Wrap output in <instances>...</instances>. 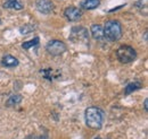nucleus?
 <instances>
[{"mask_svg":"<svg viewBox=\"0 0 148 139\" xmlns=\"http://www.w3.org/2000/svg\"><path fill=\"white\" fill-rule=\"evenodd\" d=\"M90 32L91 35L95 40L97 41H103L105 38V35H104V27L100 25V24H93L90 27Z\"/></svg>","mask_w":148,"mask_h":139,"instance_id":"8","label":"nucleus"},{"mask_svg":"<svg viewBox=\"0 0 148 139\" xmlns=\"http://www.w3.org/2000/svg\"><path fill=\"white\" fill-rule=\"evenodd\" d=\"M95 139H103V138H100V137H96Z\"/></svg>","mask_w":148,"mask_h":139,"instance_id":"19","label":"nucleus"},{"mask_svg":"<svg viewBox=\"0 0 148 139\" xmlns=\"http://www.w3.org/2000/svg\"><path fill=\"white\" fill-rule=\"evenodd\" d=\"M64 15L70 22H76L82 17V11L76 7H67L64 10Z\"/></svg>","mask_w":148,"mask_h":139,"instance_id":"7","label":"nucleus"},{"mask_svg":"<svg viewBox=\"0 0 148 139\" xmlns=\"http://www.w3.org/2000/svg\"><path fill=\"white\" fill-rule=\"evenodd\" d=\"M147 103H148V100H147V99H146V100H145V102H144V107H145V111H148Z\"/></svg>","mask_w":148,"mask_h":139,"instance_id":"17","label":"nucleus"},{"mask_svg":"<svg viewBox=\"0 0 148 139\" xmlns=\"http://www.w3.org/2000/svg\"><path fill=\"white\" fill-rule=\"evenodd\" d=\"M104 35H105V38L111 42L119 41L122 37V26H121L120 22H117V20L106 22V24L104 26Z\"/></svg>","mask_w":148,"mask_h":139,"instance_id":"2","label":"nucleus"},{"mask_svg":"<svg viewBox=\"0 0 148 139\" xmlns=\"http://www.w3.org/2000/svg\"><path fill=\"white\" fill-rule=\"evenodd\" d=\"M0 24H1V19H0Z\"/></svg>","mask_w":148,"mask_h":139,"instance_id":"20","label":"nucleus"},{"mask_svg":"<svg viewBox=\"0 0 148 139\" xmlns=\"http://www.w3.org/2000/svg\"><path fill=\"white\" fill-rule=\"evenodd\" d=\"M31 139H46V137H43V136H33Z\"/></svg>","mask_w":148,"mask_h":139,"instance_id":"16","label":"nucleus"},{"mask_svg":"<svg viewBox=\"0 0 148 139\" xmlns=\"http://www.w3.org/2000/svg\"><path fill=\"white\" fill-rule=\"evenodd\" d=\"M46 50L47 52L49 53L50 55L53 57H57V55H60L67 50V47L64 42L59 41V40H51L47 43L46 45Z\"/></svg>","mask_w":148,"mask_h":139,"instance_id":"5","label":"nucleus"},{"mask_svg":"<svg viewBox=\"0 0 148 139\" xmlns=\"http://www.w3.org/2000/svg\"><path fill=\"white\" fill-rule=\"evenodd\" d=\"M38 43H39V37H34V38L31 40V41L24 42V43L22 44V48L25 49V50H29V49H31L32 47H36Z\"/></svg>","mask_w":148,"mask_h":139,"instance_id":"14","label":"nucleus"},{"mask_svg":"<svg viewBox=\"0 0 148 139\" xmlns=\"http://www.w3.org/2000/svg\"><path fill=\"white\" fill-rule=\"evenodd\" d=\"M99 5H100V0H83V1H81V3H80L81 8L84 9V10L96 9Z\"/></svg>","mask_w":148,"mask_h":139,"instance_id":"10","label":"nucleus"},{"mask_svg":"<svg viewBox=\"0 0 148 139\" xmlns=\"http://www.w3.org/2000/svg\"><path fill=\"white\" fill-rule=\"evenodd\" d=\"M104 118H105L104 111L97 106H90L86 110V113H84L86 124L90 129H93V130L100 129L104 122Z\"/></svg>","mask_w":148,"mask_h":139,"instance_id":"1","label":"nucleus"},{"mask_svg":"<svg viewBox=\"0 0 148 139\" xmlns=\"http://www.w3.org/2000/svg\"><path fill=\"white\" fill-rule=\"evenodd\" d=\"M141 83H139V82H134V83H130L129 85H127L125 87V94L128 95L130 93H132L133 90H137V89H139V88H141Z\"/></svg>","mask_w":148,"mask_h":139,"instance_id":"13","label":"nucleus"},{"mask_svg":"<svg viewBox=\"0 0 148 139\" xmlns=\"http://www.w3.org/2000/svg\"><path fill=\"white\" fill-rule=\"evenodd\" d=\"M21 102H22V96L18 95V94H15V95H13V96H10V97L8 99L7 105H8V106H15V105L19 104Z\"/></svg>","mask_w":148,"mask_h":139,"instance_id":"12","label":"nucleus"},{"mask_svg":"<svg viewBox=\"0 0 148 139\" xmlns=\"http://www.w3.org/2000/svg\"><path fill=\"white\" fill-rule=\"evenodd\" d=\"M69 38L74 44H80V45H86L89 42V33L86 27L82 26H74L71 28Z\"/></svg>","mask_w":148,"mask_h":139,"instance_id":"3","label":"nucleus"},{"mask_svg":"<svg viewBox=\"0 0 148 139\" xmlns=\"http://www.w3.org/2000/svg\"><path fill=\"white\" fill-rule=\"evenodd\" d=\"M145 41H147V32L145 33Z\"/></svg>","mask_w":148,"mask_h":139,"instance_id":"18","label":"nucleus"},{"mask_svg":"<svg viewBox=\"0 0 148 139\" xmlns=\"http://www.w3.org/2000/svg\"><path fill=\"white\" fill-rule=\"evenodd\" d=\"M36 7L41 14H45V15L51 14L54 11V3L50 0H37Z\"/></svg>","mask_w":148,"mask_h":139,"instance_id":"6","label":"nucleus"},{"mask_svg":"<svg viewBox=\"0 0 148 139\" xmlns=\"http://www.w3.org/2000/svg\"><path fill=\"white\" fill-rule=\"evenodd\" d=\"M32 31H33L32 26H24L21 28V34H27V33H31Z\"/></svg>","mask_w":148,"mask_h":139,"instance_id":"15","label":"nucleus"},{"mask_svg":"<svg viewBox=\"0 0 148 139\" xmlns=\"http://www.w3.org/2000/svg\"><path fill=\"white\" fill-rule=\"evenodd\" d=\"M2 66L7 67V68H14V67H17L19 63L18 59L15 58L14 55H10V54H7L2 58V61H1Z\"/></svg>","mask_w":148,"mask_h":139,"instance_id":"9","label":"nucleus"},{"mask_svg":"<svg viewBox=\"0 0 148 139\" xmlns=\"http://www.w3.org/2000/svg\"><path fill=\"white\" fill-rule=\"evenodd\" d=\"M116 57H117L120 62L130 63L137 58V52L130 45H121L116 51Z\"/></svg>","mask_w":148,"mask_h":139,"instance_id":"4","label":"nucleus"},{"mask_svg":"<svg viewBox=\"0 0 148 139\" xmlns=\"http://www.w3.org/2000/svg\"><path fill=\"white\" fill-rule=\"evenodd\" d=\"M3 7L8 8V9H17L18 10V9H22L24 6L19 0H6Z\"/></svg>","mask_w":148,"mask_h":139,"instance_id":"11","label":"nucleus"}]
</instances>
